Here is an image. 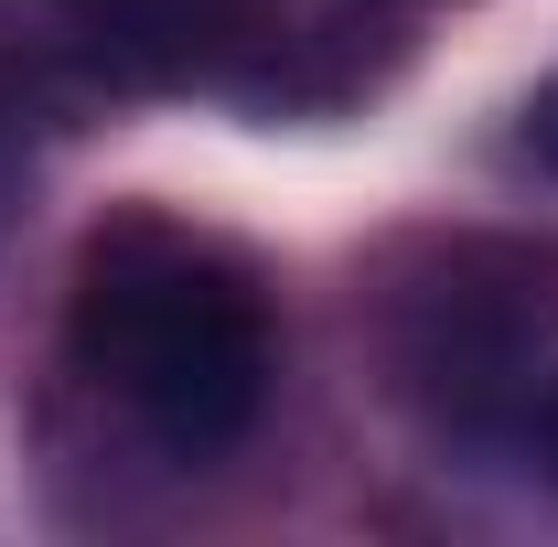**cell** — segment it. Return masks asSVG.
Returning a JSON list of instances; mask_svg holds the SVG:
<instances>
[{
	"label": "cell",
	"instance_id": "obj_1",
	"mask_svg": "<svg viewBox=\"0 0 558 547\" xmlns=\"http://www.w3.org/2000/svg\"><path fill=\"white\" fill-rule=\"evenodd\" d=\"M75 365L172 451L215 462L269 409V301L215 236H183L161 215H119L75 258L65 312Z\"/></svg>",
	"mask_w": 558,
	"mask_h": 547
},
{
	"label": "cell",
	"instance_id": "obj_2",
	"mask_svg": "<svg viewBox=\"0 0 558 547\" xmlns=\"http://www.w3.org/2000/svg\"><path fill=\"white\" fill-rule=\"evenodd\" d=\"M515 139H526V161H537V172H558V75L526 97V130H515Z\"/></svg>",
	"mask_w": 558,
	"mask_h": 547
},
{
	"label": "cell",
	"instance_id": "obj_3",
	"mask_svg": "<svg viewBox=\"0 0 558 547\" xmlns=\"http://www.w3.org/2000/svg\"><path fill=\"white\" fill-rule=\"evenodd\" d=\"M537 451H548V473H558V376H548V398H537Z\"/></svg>",
	"mask_w": 558,
	"mask_h": 547
}]
</instances>
